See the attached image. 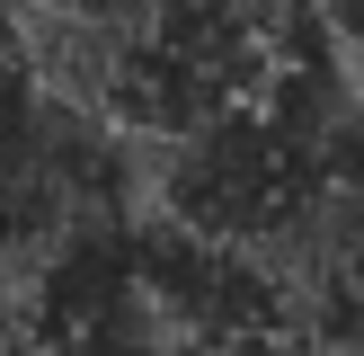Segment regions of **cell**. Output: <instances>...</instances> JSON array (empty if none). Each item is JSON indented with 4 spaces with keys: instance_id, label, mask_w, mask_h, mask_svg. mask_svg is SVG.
Here are the masks:
<instances>
[{
    "instance_id": "1",
    "label": "cell",
    "mask_w": 364,
    "mask_h": 356,
    "mask_svg": "<svg viewBox=\"0 0 364 356\" xmlns=\"http://www.w3.org/2000/svg\"><path fill=\"white\" fill-rule=\"evenodd\" d=\"M347 330H355V338H364V303H355V320H347Z\"/></svg>"
}]
</instances>
